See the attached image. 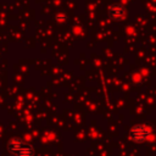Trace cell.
<instances>
[{
    "mask_svg": "<svg viewBox=\"0 0 156 156\" xmlns=\"http://www.w3.org/2000/svg\"><path fill=\"white\" fill-rule=\"evenodd\" d=\"M151 134V129L147 127V126H141V124H138V126H134L132 129H130V139L135 143H143L145 141Z\"/></svg>",
    "mask_w": 156,
    "mask_h": 156,
    "instance_id": "1",
    "label": "cell"
},
{
    "mask_svg": "<svg viewBox=\"0 0 156 156\" xmlns=\"http://www.w3.org/2000/svg\"><path fill=\"white\" fill-rule=\"evenodd\" d=\"M107 13H108V16H110V18H112V20H115V21H119V20H122L123 17H124V15H126V7L122 5V4H113V5H111L110 7H108V10H107Z\"/></svg>",
    "mask_w": 156,
    "mask_h": 156,
    "instance_id": "2",
    "label": "cell"
},
{
    "mask_svg": "<svg viewBox=\"0 0 156 156\" xmlns=\"http://www.w3.org/2000/svg\"><path fill=\"white\" fill-rule=\"evenodd\" d=\"M17 156H33V149L30 146H27V145H22L20 149L16 150L15 152Z\"/></svg>",
    "mask_w": 156,
    "mask_h": 156,
    "instance_id": "3",
    "label": "cell"
},
{
    "mask_svg": "<svg viewBox=\"0 0 156 156\" xmlns=\"http://www.w3.org/2000/svg\"><path fill=\"white\" fill-rule=\"evenodd\" d=\"M22 145H23V143H22L21 139H12V140H10V143H9V150H10V152L15 154L16 150L20 149Z\"/></svg>",
    "mask_w": 156,
    "mask_h": 156,
    "instance_id": "4",
    "label": "cell"
}]
</instances>
